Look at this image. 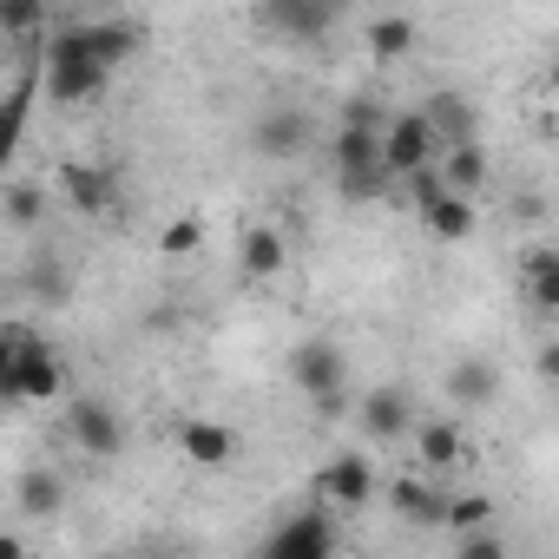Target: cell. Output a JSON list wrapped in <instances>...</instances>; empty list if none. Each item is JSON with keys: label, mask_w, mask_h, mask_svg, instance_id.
Wrapping results in <instances>:
<instances>
[{"label": "cell", "mask_w": 559, "mask_h": 559, "mask_svg": "<svg viewBox=\"0 0 559 559\" xmlns=\"http://www.w3.org/2000/svg\"><path fill=\"white\" fill-rule=\"evenodd\" d=\"M0 395H8L14 408L60 402V395H67V362H60L27 323H8V330H0Z\"/></svg>", "instance_id": "obj_1"}, {"label": "cell", "mask_w": 559, "mask_h": 559, "mask_svg": "<svg viewBox=\"0 0 559 559\" xmlns=\"http://www.w3.org/2000/svg\"><path fill=\"white\" fill-rule=\"evenodd\" d=\"M40 80H47L53 106H93V99L112 86V67H106V60H93V53H86V40L67 27V34H53Z\"/></svg>", "instance_id": "obj_2"}, {"label": "cell", "mask_w": 559, "mask_h": 559, "mask_svg": "<svg viewBox=\"0 0 559 559\" xmlns=\"http://www.w3.org/2000/svg\"><path fill=\"white\" fill-rule=\"evenodd\" d=\"M290 382H297L323 415H343V408H349V362H343V349L323 343V336H310V343L290 349Z\"/></svg>", "instance_id": "obj_3"}, {"label": "cell", "mask_w": 559, "mask_h": 559, "mask_svg": "<svg viewBox=\"0 0 559 559\" xmlns=\"http://www.w3.org/2000/svg\"><path fill=\"white\" fill-rule=\"evenodd\" d=\"M441 132H435V119L415 106V112H395L389 126H382V158H389V171L395 178H415L421 165H441Z\"/></svg>", "instance_id": "obj_4"}, {"label": "cell", "mask_w": 559, "mask_h": 559, "mask_svg": "<svg viewBox=\"0 0 559 559\" xmlns=\"http://www.w3.org/2000/svg\"><path fill=\"white\" fill-rule=\"evenodd\" d=\"M67 435H73V448L93 454V461H119V454H126V415H119L106 395H73V402H67Z\"/></svg>", "instance_id": "obj_5"}, {"label": "cell", "mask_w": 559, "mask_h": 559, "mask_svg": "<svg viewBox=\"0 0 559 559\" xmlns=\"http://www.w3.org/2000/svg\"><path fill=\"white\" fill-rule=\"evenodd\" d=\"M330 21H336L330 0H257V27H263L270 40H290V47L323 40Z\"/></svg>", "instance_id": "obj_6"}, {"label": "cell", "mask_w": 559, "mask_h": 559, "mask_svg": "<svg viewBox=\"0 0 559 559\" xmlns=\"http://www.w3.org/2000/svg\"><path fill=\"white\" fill-rule=\"evenodd\" d=\"M330 513H336V507H304V513H290L284 526L263 539V552H270V559H330V552H336V520H330Z\"/></svg>", "instance_id": "obj_7"}, {"label": "cell", "mask_w": 559, "mask_h": 559, "mask_svg": "<svg viewBox=\"0 0 559 559\" xmlns=\"http://www.w3.org/2000/svg\"><path fill=\"white\" fill-rule=\"evenodd\" d=\"M376 493H382V480H376V461L369 454H336L330 467H317V500L336 507V513L369 507Z\"/></svg>", "instance_id": "obj_8"}, {"label": "cell", "mask_w": 559, "mask_h": 559, "mask_svg": "<svg viewBox=\"0 0 559 559\" xmlns=\"http://www.w3.org/2000/svg\"><path fill=\"white\" fill-rule=\"evenodd\" d=\"M310 139H317V126H310L304 106H270V112H257V126H250V152H257V158H304Z\"/></svg>", "instance_id": "obj_9"}, {"label": "cell", "mask_w": 559, "mask_h": 559, "mask_svg": "<svg viewBox=\"0 0 559 559\" xmlns=\"http://www.w3.org/2000/svg\"><path fill=\"white\" fill-rule=\"evenodd\" d=\"M356 428H362L369 441H402V435H415V395L395 389V382L369 389V395L356 402Z\"/></svg>", "instance_id": "obj_10"}, {"label": "cell", "mask_w": 559, "mask_h": 559, "mask_svg": "<svg viewBox=\"0 0 559 559\" xmlns=\"http://www.w3.org/2000/svg\"><path fill=\"white\" fill-rule=\"evenodd\" d=\"M60 198H67L80 217H112V211H119V178H112L106 165L73 158V165H60Z\"/></svg>", "instance_id": "obj_11"}, {"label": "cell", "mask_w": 559, "mask_h": 559, "mask_svg": "<svg viewBox=\"0 0 559 559\" xmlns=\"http://www.w3.org/2000/svg\"><path fill=\"white\" fill-rule=\"evenodd\" d=\"M330 158H336V178H349V171H389V158H382V126L343 119L336 139H330ZM389 178H395V171H389Z\"/></svg>", "instance_id": "obj_12"}, {"label": "cell", "mask_w": 559, "mask_h": 559, "mask_svg": "<svg viewBox=\"0 0 559 559\" xmlns=\"http://www.w3.org/2000/svg\"><path fill=\"white\" fill-rule=\"evenodd\" d=\"M178 454L191 467H230L237 461V435L224 421H211V415H191V421H178Z\"/></svg>", "instance_id": "obj_13"}, {"label": "cell", "mask_w": 559, "mask_h": 559, "mask_svg": "<svg viewBox=\"0 0 559 559\" xmlns=\"http://www.w3.org/2000/svg\"><path fill=\"white\" fill-rule=\"evenodd\" d=\"M284 263H290V243H284V230L250 224V230L237 237V270L250 276V284H270V276H284Z\"/></svg>", "instance_id": "obj_14"}, {"label": "cell", "mask_w": 559, "mask_h": 559, "mask_svg": "<svg viewBox=\"0 0 559 559\" xmlns=\"http://www.w3.org/2000/svg\"><path fill=\"white\" fill-rule=\"evenodd\" d=\"M389 513L408 520V526H448V500H441V487H428L421 474L389 480Z\"/></svg>", "instance_id": "obj_15"}, {"label": "cell", "mask_w": 559, "mask_h": 559, "mask_svg": "<svg viewBox=\"0 0 559 559\" xmlns=\"http://www.w3.org/2000/svg\"><path fill=\"white\" fill-rule=\"evenodd\" d=\"M520 297L539 310V317H559V250L552 243H533L520 257Z\"/></svg>", "instance_id": "obj_16"}, {"label": "cell", "mask_w": 559, "mask_h": 559, "mask_svg": "<svg viewBox=\"0 0 559 559\" xmlns=\"http://www.w3.org/2000/svg\"><path fill=\"white\" fill-rule=\"evenodd\" d=\"M362 47H369V60H376V67H402V60L421 47V27H415L408 14H376V21H369V34H362Z\"/></svg>", "instance_id": "obj_17"}, {"label": "cell", "mask_w": 559, "mask_h": 559, "mask_svg": "<svg viewBox=\"0 0 559 559\" xmlns=\"http://www.w3.org/2000/svg\"><path fill=\"white\" fill-rule=\"evenodd\" d=\"M448 402H461V408H493V402H500V369H493L487 356H461V362L448 369Z\"/></svg>", "instance_id": "obj_18"}, {"label": "cell", "mask_w": 559, "mask_h": 559, "mask_svg": "<svg viewBox=\"0 0 559 559\" xmlns=\"http://www.w3.org/2000/svg\"><path fill=\"white\" fill-rule=\"evenodd\" d=\"M415 448H421V467H428V474H448V467L467 461V435H461V421H448V415L415 421Z\"/></svg>", "instance_id": "obj_19"}, {"label": "cell", "mask_w": 559, "mask_h": 559, "mask_svg": "<svg viewBox=\"0 0 559 559\" xmlns=\"http://www.w3.org/2000/svg\"><path fill=\"white\" fill-rule=\"evenodd\" d=\"M421 224H428V237H435V243H467V237H474V224H480V211H474V198H467V191H448V198H435V204L421 211Z\"/></svg>", "instance_id": "obj_20"}, {"label": "cell", "mask_w": 559, "mask_h": 559, "mask_svg": "<svg viewBox=\"0 0 559 559\" xmlns=\"http://www.w3.org/2000/svg\"><path fill=\"white\" fill-rule=\"evenodd\" d=\"M73 34H80V40H86V53H93V60H106L112 73L139 53V27H132V21H86V27H73Z\"/></svg>", "instance_id": "obj_21"}, {"label": "cell", "mask_w": 559, "mask_h": 559, "mask_svg": "<svg viewBox=\"0 0 559 559\" xmlns=\"http://www.w3.org/2000/svg\"><path fill=\"white\" fill-rule=\"evenodd\" d=\"M14 507H21L27 520H53V513L67 507V480H60L53 467H27L21 487H14Z\"/></svg>", "instance_id": "obj_22"}, {"label": "cell", "mask_w": 559, "mask_h": 559, "mask_svg": "<svg viewBox=\"0 0 559 559\" xmlns=\"http://www.w3.org/2000/svg\"><path fill=\"white\" fill-rule=\"evenodd\" d=\"M428 119H435V132H441V145H461V139H480V112L461 99V93H428V106H421Z\"/></svg>", "instance_id": "obj_23"}, {"label": "cell", "mask_w": 559, "mask_h": 559, "mask_svg": "<svg viewBox=\"0 0 559 559\" xmlns=\"http://www.w3.org/2000/svg\"><path fill=\"white\" fill-rule=\"evenodd\" d=\"M441 178H448V191H480L487 185V152H480V139H461V145H448L441 152Z\"/></svg>", "instance_id": "obj_24"}, {"label": "cell", "mask_w": 559, "mask_h": 559, "mask_svg": "<svg viewBox=\"0 0 559 559\" xmlns=\"http://www.w3.org/2000/svg\"><path fill=\"white\" fill-rule=\"evenodd\" d=\"M40 217H47V191H40L34 178H14V185H8V224H14V230H34Z\"/></svg>", "instance_id": "obj_25"}, {"label": "cell", "mask_w": 559, "mask_h": 559, "mask_svg": "<svg viewBox=\"0 0 559 559\" xmlns=\"http://www.w3.org/2000/svg\"><path fill=\"white\" fill-rule=\"evenodd\" d=\"M198 243H204V217H171L158 230V257H191Z\"/></svg>", "instance_id": "obj_26"}, {"label": "cell", "mask_w": 559, "mask_h": 559, "mask_svg": "<svg viewBox=\"0 0 559 559\" xmlns=\"http://www.w3.org/2000/svg\"><path fill=\"white\" fill-rule=\"evenodd\" d=\"M493 520V500L487 493H461V500H448V533H480Z\"/></svg>", "instance_id": "obj_27"}, {"label": "cell", "mask_w": 559, "mask_h": 559, "mask_svg": "<svg viewBox=\"0 0 559 559\" xmlns=\"http://www.w3.org/2000/svg\"><path fill=\"white\" fill-rule=\"evenodd\" d=\"M40 8H47V0H8V8H0V27H8V40H34Z\"/></svg>", "instance_id": "obj_28"}, {"label": "cell", "mask_w": 559, "mask_h": 559, "mask_svg": "<svg viewBox=\"0 0 559 559\" xmlns=\"http://www.w3.org/2000/svg\"><path fill=\"white\" fill-rule=\"evenodd\" d=\"M408 198H415V211H428L435 198H448V178H441V165H421V171L408 178Z\"/></svg>", "instance_id": "obj_29"}, {"label": "cell", "mask_w": 559, "mask_h": 559, "mask_svg": "<svg viewBox=\"0 0 559 559\" xmlns=\"http://www.w3.org/2000/svg\"><path fill=\"white\" fill-rule=\"evenodd\" d=\"M461 546H467V559H493V552H500L493 533H461Z\"/></svg>", "instance_id": "obj_30"}, {"label": "cell", "mask_w": 559, "mask_h": 559, "mask_svg": "<svg viewBox=\"0 0 559 559\" xmlns=\"http://www.w3.org/2000/svg\"><path fill=\"white\" fill-rule=\"evenodd\" d=\"M539 376L559 389V336H552V343H539Z\"/></svg>", "instance_id": "obj_31"}, {"label": "cell", "mask_w": 559, "mask_h": 559, "mask_svg": "<svg viewBox=\"0 0 559 559\" xmlns=\"http://www.w3.org/2000/svg\"><path fill=\"white\" fill-rule=\"evenodd\" d=\"M546 93L559 99V53H552V67H546Z\"/></svg>", "instance_id": "obj_32"}, {"label": "cell", "mask_w": 559, "mask_h": 559, "mask_svg": "<svg viewBox=\"0 0 559 559\" xmlns=\"http://www.w3.org/2000/svg\"><path fill=\"white\" fill-rule=\"evenodd\" d=\"M330 8H336V14H343V8H349V0H330Z\"/></svg>", "instance_id": "obj_33"}, {"label": "cell", "mask_w": 559, "mask_h": 559, "mask_svg": "<svg viewBox=\"0 0 559 559\" xmlns=\"http://www.w3.org/2000/svg\"><path fill=\"white\" fill-rule=\"evenodd\" d=\"M47 8H67V0H47Z\"/></svg>", "instance_id": "obj_34"}]
</instances>
